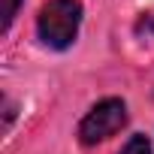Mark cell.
<instances>
[{
	"mask_svg": "<svg viewBox=\"0 0 154 154\" xmlns=\"http://www.w3.org/2000/svg\"><path fill=\"white\" fill-rule=\"evenodd\" d=\"M18 6H21V0H3V27H9V24H12V18H15Z\"/></svg>",
	"mask_w": 154,
	"mask_h": 154,
	"instance_id": "4",
	"label": "cell"
},
{
	"mask_svg": "<svg viewBox=\"0 0 154 154\" xmlns=\"http://www.w3.org/2000/svg\"><path fill=\"white\" fill-rule=\"evenodd\" d=\"M124 124H127V106H124V100L109 97V100L97 103V106L85 115V121H82V127H79V136H82L85 145H97V142L115 136Z\"/></svg>",
	"mask_w": 154,
	"mask_h": 154,
	"instance_id": "2",
	"label": "cell"
},
{
	"mask_svg": "<svg viewBox=\"0 0 154 154\" xmlns=\"http://www.w3.org/2000/svg\"><path fill=\"white\" fill-rule=\"evenodd\" d=\"M121 154H151V145H148V139L145 136H133L127 145H124V151Z\"/></svg>",
	"mask_w": 154,
	"mask_h": 154,
	"instance_id": "3",
	"label": "cell"
},
{
	"mask_svg": "<svg viewBox=\"0 0 154 154\" xmlns=\"http://www.w3.org/2000/svg\"><path fill=\"white\" fill-rule=\"evenodd\" d=\"M82 24V3L79 0H48L39 9L36 30L48 48H66Z\"/></svg>",
	"mask_w": 154,
	"mask_h": 154,
	"instance_id": "1",
	"label": "cell"
}]
</instances>
